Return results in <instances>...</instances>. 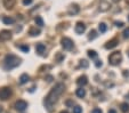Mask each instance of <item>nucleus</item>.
<instances>
[{
	"instance_id": "obj_1",
	"label": "nucleus",
	"mask_w": 129,
	"mask_h": 113,
	"mask_svg": "<svg viewBox=\"0 0 129 113\" xmlns=\"http://www.w3.org/2000/svg\"><path fill=\"white\" fill-rule=\"evenodd\" d=\"M64 89H65L64 85H63L62 82H58V84L55 85V87L49 91V94L46 96L45 101H44V104H45L46 108H47L48 111H52L53 106L58 101V98H60V96L63 94Z\"/></svg>"
},
{
	"instance_id": "obj_2",
	"label": "nucleus",
	"mask_w": 129,
	"mask_h": 113,
	"mask_svg": "<svg viewBox=\"0 0 129 113\" xmlns=\"http://www.w3.org/2000/svg\"><path fill=\"white\" fill-rule=\"evenodd\" d=\"M4 62H5V69L6 70H12V69H14V67H16V66L20 65L21 59L14 54H8V55H6L5 61Z\"/></svg>"
},
{
	"instance_id": "obj_3",
	"label": "nucleus",
	"mask_w": 129,
	"mask_h": 113,
	"mask_svg": "<svg viewBox=\"0 0 129 113\" xmlns=\"http://www.w3.org/2000/svg\"><path fill=\"white\" fill-rule=\"evenodd\" d=\"M122 61V55L120 52H114L109 56V63L111 65H119Z\"/></svg>"
},
{
	"instance_id": "obj_4",
	"label": "nucleus",
	"mask_w": 129,
	"mask_h": 113,
	"mask_svg": "<svg viewBox=\"0 0 129 113\" xmlns=\"http://www.w3.org/2000/svg\"><path fill=\"white\" fill-rule=\"evenodd\" d=\"M61 44H62V47L64 48L65 50H71L73 48V41L70 39V38H67V37L62 38Z\"/></svg>"
},
{
	"instance_id": "obj_5",
	"label": "nucleus",
	"mask_w": 129,
	"mask_h": 113,
	"mask_svg": "<svg viewBox=\"0 0 129 113\" xmlns=\"http://www.w3.org/2000/svg\"><path fill=\"white\" fill-rule=\"evenodd\" d=\"M12 96V89L8 88V87H4V88L0 89V99L6 101Z\"/></svg>"
},
{
	"instance_id": "obj_6",
	"label": "nucleus",
	"mask_w": 129,
	"mask_h": 113,
	"mask_svg": "<svg viewBox=\"0 0 129 113\" xmlns=\"http://www.w3.org/2000/svg\"><path fill=\"white\" fill-rule=\"evenodd\" d=\"M10 39H12V31H9V30L0 31V41H7Z\"/></svg>"
},
{
	"instance_id": "obj_7",
	"label": "nucleus",
	"mask_w": 129,
	"mask_h": 113,
	"mask_svg": "<svg viewBox=\"0 0 129 113\" xmlns=\"http://www.w3.org/2000/svg\"><path fill=\"white\" fill-rule=\"evenodd\" d=\"M15 108L17 111H20V112H23V111H25L26 110V107H27V103L25 101H23V99H18L17 102L15 103Z\"/></svg>"
},
{
	"instance_id": "obj_8",
	"label": "nucleus",
	"mask_w": 129,
	"mask_h": 113,
	"mask_svg": "<svg viewBox=\"0 0 129 113\" xmlns=\"http://www.w3.org/2000/svg\"><path fill=\"white\" fill-rule=\"evenodd\" d=\"M74 31H75V33H78V34H82V33L86 31V25H84L82 22H78L77 24H75Z\"/></svg>"
},
{
	"instance_id": "obj_9",
	"label": "nucleus",
	"mask_w": 129,
	"mask_h": 113,
	"mask_svg": "<svg viewBox=\"0 0 129 113\" xmlns=\"http://www.w3.org/2000/svg\"><path fill=\"white\" fill-rule=\"evenodd\" d=\"M118 44H119V41H118L117 39H112V40H110V41H107L106 44H105V48H106V49H112V48H114V47H117Z\"/></svg>"
},
{
	"instance_id": "obj_10",
	"label": "nucleus",
	"mask_w": 129,
	"mask_h": 113,
	"mask_svg": "<svg viewBox=\"0 0 129 113\" xmlns=\"http://www.w3.org/2000/svg\"><path fill=\"white\" fill-rule=\"evenodd\" d=\"M79 10H80L79 6H78L77 4H74V5H71L69 7V10H67V13H69L70 15H75V14H78V13H79Z\"/></svg>"
},
{
	"instance_id": "obj_11",
	"label": "nucleus",
	"mask_w": 129,
	"mask_h": 113,
	"mask_svg": "<svg viewBox=\"0 0 129 113\" xmlns=\"http://www.w3.org/2000/svg\"><path fill=\"white\" fill-rule=\"evenodd\" d=\"M77 84L79 85L80 87L86 86V85L88 84V78L86 76H80L79 78H78V80H77Z\"/></svg>"
},
{
	"instance_id": "obj_12",
	"label": "nucleus",
	"mask_w": 129,
	"mask_h": 113,
	"mask_svg": "<svg viewBox=\"0 0 129 113\" xmlns=\"http://www.w3.org/2000/svg\"><path fill=\"white\" fill-rule=\"evenodd\" d=\"M46 50V46L44 44H41V42H39V44H37V46H35V52L38 53L39 55H42L44 53H45Z\"/></svg>"
},
{
	"instance_id": "obj_13",
	"label": "nucleus",
	"mask_w": 129,
	"mask_h": 113,
	"mask_svg": "<svg viewBox=\"0 0 129 113\" xmlns=\"http://www.w3.org/2000/svg\"><path fill=\"white\" fill-rule=\"evenodd\" d=\"M29 34H30L31 37H38V35L40 34V29H37V26L31 27V29L29 30Z\"/></svg>"
},
{
	"instance_id": "obj_14",
	"label": "nucleus",
	"mask_w": 129,
	"mask_h": 113,
	"mask_svg": "<svg viewBox=\"0 0 129 113\" xmlns=\"http://www.w3.org/2000/svg\"><path fill=\"white\" fill-rule=\"evenodd\" d=\"M75 95H77L79 98H83L84 96H86V89H83L82 87L78 88L77 90H75Z\"/></svg>"
},
{
	"instance_id": "obj_15",
	"label": "nucleus",
	"mask_w": 129,
	"mask_h": 113,
	"mask_svg": "<svg viewBox=\"0 0 129 113\" xmlns=\"http://www.w3.org/2000/svg\"><path fill=\"white\" fill-rule=\"evenodd\" d=\"M15 1L16 0H4V5H5V7L7 9H12L14 7V5H15Z\"/></svg>"
},
{
	"instance_id": "obj_16",
	"label": "nucleus",
	"mask_w": 129,
	"mask_h": 113,
	"mask_svg": "<svg viewBox=\"0 0 129 113\" xmlns=\"http://www.w3.org/2000/svg\"><path fill=\"white\" fill-rule=\"evenodd\" d=\"M29 80H30V77H29V74H26V73H23L22 76L20 77V84L21 85L26 84Z\"/></svg>"
},
{
	"instance_id": "obj_17",
	"label": "nucleus",
	"mask_w": 129,
	"mask_h": 113,
	"mask_svg": "<svg viewBox=\"0 0 129 113\" xmlns=\"http://www.w3.org/2000/svg\"><path fill=\"white\" fill-rule=\"evenodd\" d=\"M3 22L5 23L6 25H9V24H14L15 20H14L13 17H9V16H4V17H3Z\"/></svg>"
},
{
	"instance_id": "obj_18",
	"label": "nucleus",
	"mask_w": 129,
	"mask_h": 113,
	"mask_svg": "<svg viewBox=\"0 0 129 113\" xmlns=\"http://www.w3.org/2000/svg\"><path fill=\"white\" fill-rule=\"evenodd\" d=\"M98 30H99V32H101V33H105V32H106V30H107V25L105 24V23H99Z\"/></svg>"
},
{
	"instance_id": "obj_19",
	"label": "nucleus",
	"mask_w": 129,
	"mask_h": 113,
	"mask_svg": "<svg viewBox=\"0 0 129 113\" xmlns=\"http://www.w3.org/2000/svg\"><path fill=\"white\" fill-rule=\"evenodd\" d=\"M34 22L38 26H44V20H42L41 16H37V17L34 18Z\"/></svg>"
},
{
	"instance_id": "obj_20",
	"label": "nucleus",
	"mask_w": 129,
	"mask_h": 113,
	"mask_svg": "<svg viewBox=\"0 0 129 113\" xmlns=\"http://www.w3.org/2000/svg\"><path fill=\"white\" fill-rule=\"evenodd\" d=\"M110 8V4L109 3H105V1H103L102 4H101V7H99V9L102 10V12H105V10H107Z\"/></svg>"
},
{
	"instance_id": "obj_21",
	"label": "nucleus",
	"mask_w": 129,
	"mask_h": 113,
	"mask_svg": "<svg viewBox=\"0 0 129 113\" xmlns=\"http://www.w3.org/2000/svg\"><path fill=\"white\" fill-rule=\"evenodd\" d=\"M120 108H121L122 112H128V111H129V104L128 103H121Z\"/></svg>"
},
{
	"instance_id": "obj_22",
	"label": "nucleus",
	"mask_w": 129,
	"mask_h": 113,
	"mask_svg": "<svg viewBox=\"0 0 129 113\" xmlns=\"http://www.w3.org/2000/svg\"><path fill=\"white\" fill-rule=\"evenodd\" d=\"M95 38H97V32L95 31V30H92V31L89 32V35H88V39H89V40H94Z\"/></svg>"
},
{
	"instance_id": "obj_23",
	"label": "nucleus",
	"mask_w": 129,
	"mask_h": 113,
	"mask_svg": "<svg viewBox=\"0 0 129 113\" xmlns=\"http://www.w3.org/2000/svg\"><path fill=\"white\" fill-rule=\"evenodd\" d=\"M89 66V63H88L86 59H81L80 61V67H83V69H87Z\"/></svg>"
},
{
	"instance_id": "obj_24",
	"label": "nucleus",
	"mask_w": 129,
	"mask_h": 113,
	"mask_svg": "<svg viewBox=\"0 0 129 113\" xmlns=\"http://www.w3.org/2000/svg\"><path fill=\"white\" fill-rule=\"evenodd\" d=\"M87 53H88V56H89L90 58H93V59H94V58H96V57H97V53L95 52V50H92V49H89V50H88Z\"/></svg>"
},
{
	"instance_id": "obj_25",
	"label": "nucleus",
	"mask_w": 129,
	"mask_h": 113,
	"mask_svg": "<svg viewBox=\"0 0 129 113\" xmlns=\"http://www.w3.org/2000/svg\"><path fill=\"white\" fill-rule=\"evenodd\" d=\"M20 48H21V50H23L24 53H29V50H30V47L26 46V45H21Z\"/></svg>"
},
{
	"instance_id": "obj_26",
	"label": "nucleus",
	"mask_w": 129,
	"mask_h": 113,
	"mask_svg": "<svg viewBox=\"0 0 129 113\" xmlns=\"http://www.w3.org/2000/svg\"><path fill=\"white\" fill-rule=\"evenodd\" d=\"M73 113H82V107L79 105L74 106V107H73Z\"/></svg>"
},
{
	"instance_id": "obj_27",
	"label": "nucleus",
	"mask_w": 129,
	"mask_h": 113,
	"mask_svg": "<svg viewBox=\"0 0 129 113\" xmlns=\"http://www.w3.org/2000/svg\"><path fill=\"white\" fill-rule=\"evenodd\" d=\"M95 66L96 67H102L103 66L102 61H95Z\"/></svg>"
},
{
	"instance_id": "obj_28",
	"label": "nucleus",
	"mask_w": 129,
	"mask_h": 113,
	"mask_svg": "<svg viewBox=\"0 0 129 113\" xmlns=\"http://www.w3.org/2000/svg\"><path fill=\"white\" fill-rule=\"evenodd\" d=\"M114 24H115V26L117 27H122L123 26V22H121V21H117V22H114Z\"/></svg>"
},
{
	"instance_id": "obj_29",
	"label": "nucleus",
	"mask_w": 129,
	"mask_h": 113,
	"mask_svg": "<svg viewBox=\"0 0 129 113\" xmlns=\"http://www.w3.org/2000/svg\"><path fill=\"white\" fill-rule=\"evenodd\" d=\"M92 113H103V111L101 110V108H98V107H95V108H93Z\"/></svg>"
},
{
	"instance_id": "obj_30",
	"label": "nucleus",
	"mask_w": 129,
	"mask_h": 113,
	"mask_svg": "<svg viewBox=\"0 0 129 113\" xmlns=\"http://www.w3.org/2000/svg\"><path fill=\"white\" fill-rule=\"evenodd\" d=\"M63 58H64V55H62V54H57V56H56L57 62H61Z\"/></svg>"
},
{
	"instance_id": "obj_31",
	"label": "nucleus",
	"mask_w": 129,
	"mask_h": 113,
	"mask_svg": "<svg viewBox=\"0 0 129 113\" xmlns=\"http://www.w3.org/2000/svg\"><path fill=\"white\" fill-rule=\"evenodd\" d=\"M123 37L124 38H129V27L123 31Z\"/></svg>"
},
{
	"instance_id": "obj_32",
	"label": "nucleus",
	"mask_w": 129,
	"mask_h": 113,
	"mask_svg": "<svg viewBox=\"0 0 129 113\" xmlns=\"http://www.w3.org/2000/svg\"><path fill=\"white\" fill-rule=\"evenodd\" d=\"M32 1H33V0H23V5H25V6L31 5V4H32Z\"/></svg>"
},
{
	"instance_id": "obj_33",
	"label": "nucleus",
	"mask_w": 129,
	"mask_h": 113,
	"mask_svg": "<svg viewBox=\"0 0 129 113\" xmlns=\"http://www.w3.org/2000/svg\"><path fill=\"white\" fill-rule=\"evenodd\" d=\"M46 79H47V81H48V82L53 81V77H52V76H47V77H46Z\"/></svg>"
},
{
	"instance_id": "obj_34",
	"label": "nucleus",
	"mask_w": 129,
	"mask_h": 113,
	"mask_svg": "<svg viewBox=\"0 0 129 113\" xmlns=\"http://www.w3.org/2000/svg\"><path fill=\"white\" fill-rule=\"evenodd\" d=\"M66 105H69V106H70V105H72V106H73V103H72L71 101H67V102H66Z\"/></svg>"
},
{
	"instance_id": "obj_35",
	"label": "nucleus",
	"mask_w": 129,
	"mask_h": 113,
	"mask_svg": "<svg viewBox=\"0 0 129 113\" xmlns=\"http://www.w3.org/2000/svg\"><path fill=\"white\" fill-rule=\"evenodd\" d=\"M123 76H124V77H129V72H127V71H123Z\"/></svg>"
},
{
	"instance_id": "obj_36",
	"label": "nucleus",
	"mask_w": 129,
	"mask_h": 113,
	"mask_svg": "<svg viewBox=\"0 0 129 113\" xmlns=\"http://www.w3.org/2000/svg\"><path fill=\"white\" fill-rule=\"evenodd\" d=\"M109 113H117V112H115V110H113V108H111V110L109 111Z\"/></svg>"
},
{
	"instance_id": "obj_37",
	"label": "nucleus",
	"mask_w": 129,
	"mask_h": 113,
	"mask_svg": "<svg viewBox=\"0 0 129 113\" xmlns=\"http://www.w3.org/2000/svg\"><path fill=\"white\" fill-rule=\"evenodd\" d=\"M60 113H69V112H67V111L66 110H64V111H61V112Z\"/></svg>"
},
{
	"instance_id": "obj_38",
	"label": "nucleus",
	"mask_w": 129,
	"mask_h": 113,
	"mask_svg": "<svg viewBox=\"0 0 129 113\" xmlns=\"http://www.w3.org/2000/svg\"><path fill=\"white\" fill-rule=\"evenodd\" d=\"M3 112V107H1V106H0V113Z\"/></svg>"
},
{
	"instance_id": "obj_39",
	"label": "nucleus",
	"mask_w": 129,
	"mask_h": 113,
	"mask_svg": "<svg viewBox=\"0 0 129 113\" xmlns=\"http://www.w3.org/2000/svg\"><path fill=\"white\" fill-rule=\"evenodd\" d=\"M113 1H119V0H113Z\"/></svg>"
},
{
	"instance_id": "obj_40",
	"label": "nucleus",
	"mask_w": 129,
	"mask_h": 113,
	"mask_svg": "<svg viewBox=\"0 0 129 113\" xmlns=\"http://www.w3.org/2000/svg\"><path fill=\"white\" fill-rule=\"evenodd\" d=\"M128 21H129V15H128Z\"/></svg>"
}]
</instances>
